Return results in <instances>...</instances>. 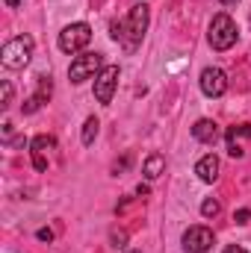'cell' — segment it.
Listing matches in <instances>:
<instances>
[{"label":"cell","instance_id":"obj_1","mask_svg":"<svg viewBox=\"0 0 251 253\" xmlns=\"http://www.w3.org/2000/svg\"><path fill=\"white\" fill-rule=\"evenodd\" d=\"M148 21H151V9H148L145 3H136L125 21H113V24H110V36H113L119 44H125V50H136L139 42L145 39Z\"/></svg>","mask_w":251,"mask_h":253},{"label":"cell","instance_id":"obj_22","mask_svg":"<svg viewBox=\"0 0 251 253\" xmlns=\"http://www.w3.org/2000/svg\"><path fill=\"white\" fill-rule=\"evenodd\" d=\"M222 253H249V251H246V248H240V245H228Z\"/></svg>","mask_w":251,"mask_h":253},{"label":"cell","instance_id":"obj_18","mask_svg":"<svg viewBox=\"0 0 251 253\" xmlns=\"http://www.w3.org/2000/svg\"><path fill=\"white\" fill-rule=\"evenodd\" d=\"M110 242H113V248H125V245H127V233H125V230H113Z\"/></svg>","mask_w":251,"mask_h":253},{"label":"cell","instance_id":"obj_20","mask_svg":"<svg viewBox=\"0 0 251 253\" xmlns=\"http://www.w3.org/2000/svg\"><path fill=\"white\" fill-rule=\"evenodd\" d=\"M36 239H39V242H54V230H48V227H42V230L36 233Z\"/></svg>","mask_w":251,"mask_h":253},{"label":"cell","instance_id":"obj_4","mask_svg":"<svg viewBox=\"0 0 251 253\" xmlns=\"http://www.w3.org/2000/svg\"><path fill=\"white\" fill-rule=\"evenodd\" d=\"M89 42H92V27L86 21L68 24L63 33H60V50L63 53H80Z\"/></svg>","mask_w":251,"mask_h":253},{"label":"cell","instance_id":"obj_12","mask_svg":"<svg viewBox=\"0 0 251 253\" xmlns=\"http://www.w3.org/2000/svg\"><path fill=\"white\" fill-rule=\"evenodd\" d=\"M240 138H251V124H240V126H231L228 129V153L234 159H243V147H240Z\"/></svg>","mask_w":251,"mask_h":253},{"label":"cell","instance_id":"obj_6","mask_svg":"<svg viewBox=\"0 0 251 253\" xmlns=\"http://www.w3.org/2000/svg\"><path fill=\"white\" fill-rule=\"evenodd\" d=\"M119 77H122L119 65H104L98 71V77H95V97H98V103L110 106V100H113V94L119 88Z\"/></svg>","mask_w":251,"mask_h":253},{"label":"cell","instance_id":"obj_13","mask_svg":"<svg viewBox=\"0 0 251 253\" xmlns=\"http://www.w3.org/2000/svg\"><path fill=\"white\" fill-rule=\"evenodd\" d=\"M192 135H195L201 144H216V138H219V124L210 121V118H201V121H195V126H192Z\"/></svg>","mask_w":251,"mask_h":253},{"label":"cell","instance_id":"obj_23","mask_svg":"<svg viewBox=\"0 0 251 253\" xmlns=\"http://www.w3.org/2000/svg\"><path fill=\"white\" fill-rule=\"evenodd\" d=\"M6 6H9V9H18V6H21V0H6Z\"/></svg>","mask_w":251,"mask_h":253},{"label":"cell","instance_id":"obj_3","mask_svg":"<svg viewBox=\"0 0 251 253\" xmlns=\"http://www.w3.org/2000/svg\"><path fill=\"white\" fill-rule=\"evenodd\" d=\"M33 39L30 36H15L12 42H6L3 44V50H0V62L6 65V68H12V71H18V68H27L30 59H33Z\"/></svg>","mask_w":251,"mask_h":253},{"label":"cell","instance_id":"obj_24","mask_svg":"<svg viewBox=\"0 0 251 253\" xmlns=\"http://www.w3.org/2000/svg\"><path fill=\"white\" fill-rule=\"evenodd\" d=\"M222 3H225V6H234V3H240V0H222Z\"/></svg>","mask_w":251,"mask_h":253},{"label":"cell","instance_id":"obj_16","mask_svg":"<svg viewBox=\"0 0 251 253\" xmlns=\"http://www.w3.org/2000/svg\"><path fill=\"white\" fill-rule=\"evenodd\" d=\"M219 212H222V203H219L216 197H207V200L201 203V215H204V218H216Z\"/></svg>","mask_w":251,"mask_h":253},{"label":"cell","instance_id":"obj_25","mask_svg":"<svg viewBox=\"0 0 251 253\" xmlns=\"http://www.w3.org/2000/svg\"><path fill=\"white\" fill-rule=\"evenodd\" d=\"M125 253H142V251H125Z\"/></svg>","mask_w":251,"mask_h":253},{"label":"cell","instance_id":"obj_14","mask_svg":"<svg viewBox=\"0 0 251 253\" xmlns=\"http://www.w3.org/2000/svg\"><path fill=\"white\" fill-rule=\"evenodd\" d=\"M163 171H166V159H163L160 153H151V156L145 159V165H142V174H145V180H157Z\"/></svg>","mask_w":251,"mask_h":253},{"label":"cell","instance_id":"obj_15","mask_svg":"<svg viewBox=\"0 0 251 253\" xmlns=\"http://www.w3.org/2000/svg\"><path fill=\"white\" fill-rule=\"evenodd\" d=\"M98 126H101V121H98L95 115H92V118H86V124H83V135H80L86 147H89V144L95 141V135H98Z\"/></svg>","mask_w":251,"mask_h":253},{"label":"cell","instance_id":"obj_10","mask_svg":"<svg viewBox=\"0 0 251 253\" xmlns=\"http://www.w3.org/2000/svg\"><path fill=\"white\" fill-rule=\"evenodd\" d=\"M51 91H54V83H51V77H39V91L21 103V112H24V115H33V112H39V109L48 103Z\"/></svg>","mask_w":251,"mask_h":253},{"label":"cell","instance_id":"obj_7","mask_svg":"<svg viewBox=\"0 0 251 253\" xmlns=\"http://www.w3.org/2000/svg\"><path fill=\"white\" fill-rule=\"evenodd\" d=\"M181 242H184V251L187 253H207L213 248V230L204 227V224H195V227H189L184 233Z\"/></svg>","mask_w":251,"mask_h":253},{"label":"cell","instance_id":"obj_9","mask_svg":"<svg viewBox=\"0 0 251 253\" xmlns=\"http://www.w3.org/2000/svg\"><path fill=\"white\" fill-rule=\"evenodd\" d=\"M57 147V138L54 135H36L33 144H30V153H33V168L36 171H48V150Z\"/></svg>","mask_w":251,"mask_h":253},{"label":"cell","instance_id":"obj_19","mask_svg":"<svg viewBox=\"0 0 251 253\" xmlns=\"http://www.w3.org/2000/svg\"><path fill=\"white\" fill-rule=\"evenodd\" d=\"M234 221H237V224H249L251 221V209H240V212L234 215Z\"/></svg>","mask_w":251,"mask_h":253},{"label":"cell","instance_id":"obj_8","mask_svg":"<svg viewBox=\"0 0 251 253\" xmlns=\"http://www.w3.org/2000/svg\"><path fill=\"white\" fill-rule=\"evenodd\" d=\"M198 85H201V91H204L207 97H222V94L228 91V77H225L222 68H204Z\"/></svg>","mask_w":251,"mask_h":253},{"label":"cell","instance_id":"obj_11","mask_svg":"<svg viewBox=\"0 0 251 253\" xmlns=\"http://www.w3.org/2000/svg\"><path fill=\"white\" fill-rule=\"evenodd\" d=\"M195 174H198L201 183H216L219 180V156H213V153L201 156L198 165H195Z\"/></svg>","mask_w":251,"mask_h":253},{"label":"cell","instance_id":"obj_2","mask_svg":"<svg viewBox=\"0 0 251 253\" xmlns=\"http://www.w3.org/2000/svg\"><path fill=\"white\" fill-rule=\"evenodd\" d=\"M237 36H240V30H237V24H234V18H231V15L219 12V15L210 21L207 42H210V47H213V50H231V47L237 44Z\"/></svg>","mask_w":251,"mask_h":253},{"label":"cell","instance_id":"obj_21","mask_svg":"<svg viewBox=\"0 0 251 253\" xmlns=\"http://www.w3.org/2000/svg\"><path fill=\"white\" fill-rule=\"evenodd\" d=\"M127 165H130V156H125V159H122V162H116V168H113V174H116V177H119V174H122V171H125Z\"/></svg>","mask_w":251,"mask_h":253},{"label":"cell","instance_id":"obj_17","mask_svg":"<svg viewBox=\"0 0 251 253\" xmlns=\"http://www.w3.org/2000/svg\"><path fill=\"white\" fill-rule=\"evenodd\" d=\"M12 83L9 80H3V85H0V109H9L12 106Z\"/></svg>","mask_w":251,"mask_h":253},{"label":"cell","instance_id":"obj_5","mask_svg":"<svg viewBox=\"0 0 251 253\" xmlns=\"http://www.w3.org/2000/svg\"><path fill=\"white\" fill-rule=\"evenodd\" d=\"M101 68H104V56H101V53H80V56L71 62V68H68V80H71L74 85H80V83L98 77Z\"/></svg>","mask_w":251,"mask_h":253}]
</instances>
